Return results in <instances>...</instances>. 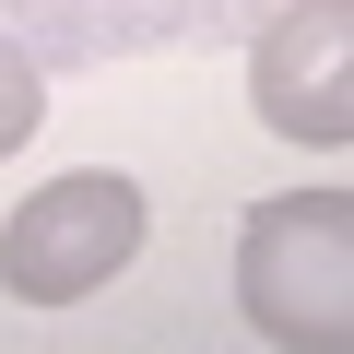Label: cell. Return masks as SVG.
<instances>
[{
	"instance_id": "1",
	"label": "cell",
	"mask_w": 354,
	"mask_h": 354,
	"mask_svg": "<svg viewBox=\"0 0 354 354\" xmlns=\"http://www.w3.org/2000/svg\"><path fill=\"white\" fill-rule=\"evenodd\" d=\"M236 307L260 319V342L342 354L354 342V201L342 189L260 201L248 236H236Z\"/></svg>"
},
{
	"instance_id": "2",
	"label": "cell",
	"mask_w": 354,
	"mask_h": 354,
	"mask_svg": "<svg viewBox=\"0 0 354 354\" xmlns=\"http://www.w3.org/2000/svg\"><path fill=\"white\" fill-rule=\"evenodd\" d=\"M142 248V189L106 165L83 177H48L36 201H12V225H0V295L12 307H83L95 283H118Z\"/></svg>"
},
{
	"instance_id": "4",
	"label": "cell",
	"mask_w": 354,
	"mask_h": 354,
	"mask_svg": "<svg viewBox=\"0 0 354 354\" xmlns=\"http://www.w3.org/2000/svg\"><path fill=\"white\" fill-rule=\"evenodd\" d=\"M248 106L272 142H354V0H272L248 24Z\"/></svg>"
},
{
	"instance_id": "3",
	"label": "cell",
	"mask_w": 354,
	"mask_h": 354,
	"mask_svg": "<svg viewBox=\"0 0 354 354\" xmlns=\"http://www.w3.org/2000/svg\"><path fill=\"white\" fill-rule=\"evenodd\" d=\"M272 0H0L36 71H118V59H213L248 48Z\"/></svg>"
},
{
	"instance_id": "5",
	"label": "cell",
	"mask_w": 354,
	"mask_h": 354,
	"mask_svg": "<svg viewBox=\"0 0 354 354\" xmlns=\"http://www.w3.org/2000/svg\"><path fill=\"white\" fill-rule=\"evenodd\" d=\"M36 130H48V71H36V48L12 24H0V153H24Z\"/></svg>"
}]
</instances>
